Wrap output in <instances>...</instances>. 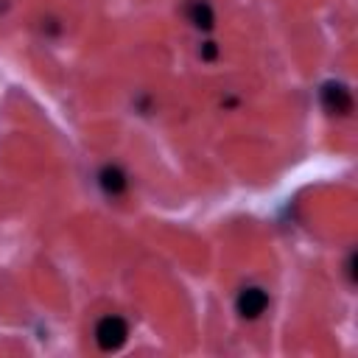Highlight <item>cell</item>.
<instances>
[{
	"label": "cell",
	"instance_id": "4",
	"mask_svg": "<svg viewBox=\"0 0 358 358\" xmlns=\"http://www.w3.org/2000/svg\"><path fill=\"white\" fill-rule=\"evenodd\" d=\"M95 185L106 199H120L129 190V173L117 162H103L95 173Z\"/></svg>",
	"mask_w": 358,
	"mask_h": 358
},
{
	"label": "cell",
	"instance_id": "3",
	"mask_svg": "<svg viewBox=\"0 0 358 358\" xmlns=\"http://www.w3.org/2000/svg\"><path fill=\"white\" fill-rule=\"evenodd\" d=\"M268 308V291L263 285H243L235 296V313L246 322H255Z\"/></svg>",
	"mask_w": 358,
	"mask_h": 358
},
{
	"label": "cell",
	"instance_id": "8",
	"mask_svg": "<svg viewBox=\"0 0 358 358\" xmlns=\"http://www.w3.org/2000/svg\"><path fill=\"white\" fill-rule=\"evenodd\" d=\"M3 11H6V0H0V14H3Z\"/></svg>",
	"mask_w": 358,
	"mask_h": 358
},
{
	"label": "cell",
	"instance_id": "6",
	"mask_svg": "<svg viewBox=\"0 0 358 358\" xmlns=\"http://www.w3.org/2000/svg\"><path fill=\"white\" fill-rule=\"evenodd\" d=\"M199 56H201L204 62H213V59L218 56V45H215V42H201V48H199Z\"/></svg>",
	"mask_w": 358,
	"mask_h": 358
},
{
	"label": "cell",
	"instance_id": "2",
	"mask_svg": "<svg viewBox=\"0 0 358 358\" xmlns=\"http://www.w3.org/2000/svg\"><path fill=\"white\" fill-rule=\"evenodd\" d=\"M319 103L330 117H347L352 112V90L344 81H324L319 87Z\"/></svg>",
	"mask_w": 358,
	"mask_h": 358
},
{
	"label": "cell",
	"instance_id": "7",
	"mask_svg": "<svg viewBox=\"0 0 358 358\" xmlns=\"http://www.w3.org/2000/svg\"><path fill=\"white\" fill-rule=\"evenodd\" d=\"M344 271H347V280H350V285H355V252H350V255H347Z\"/></svg>",
	"mask_w": 358,
	"mask_h": 358
},
{
	"label": "cell",
	"instance_id": "1",
	"mask_svg": "<svg viewBox=\"0 0 358 358\" xmlns=\"http://www.w3.org/2000/svg\"><path fill=\"white\" fill-rule=\"evenodd\" d=\"M92 336H95L98 350H103V352H117V350L126 344V338H129V322H126L123 316H117V313H106V316H101V319L95 322Z\"/></svg>",
	"mask_w": 358,
	"mask_h": 358
},
{
	"label": "cell",
	"instance_id": "5",
	"mask_svg": "<svg viewBox=\"0 0 358 358\" xmlns=\"http://www.w3.org/2000/svg\"><path fill=\"white\" fill-rule=\"evenodd\" d=\"M185 17L196 31H213L215 28V11L207 0H187L185 3Z\"/></svg>",
	"mask_w": 358,
	"mask_h": 358
}]
</instances>
